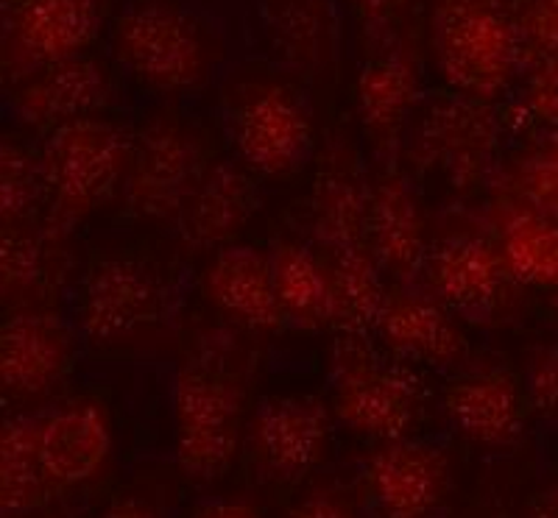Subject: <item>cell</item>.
<instances>
[{
	"instance_id": "cell-1",
	"label": "cell",
	"mask_w": 558,
	"mask_h": 518,
	"mask_svg": "<svg viewBox=\"0 0 558 518\" xmlns=\"http://www.w3.org/2000/svg\"><path fill=\"white\" fill-rule=\"evenodd\" d=\"M243 405V371L223 348H202L179 366L173 423L177 462L187 480L213 482L227 474L241 443Z\"/></svg>"
},
{
	"instance_id": "cell-2",
	"label": "cell",
	"mask_w": 558,
	"mask_h": 518,
	"mask_svg": "<svg viewBox=\"0 0 558 518\" xmlns=\"http://www.w3.org/2000/svg\"><path fill=\"white\" fill-rule=\"evenodd\" d=\"M132 153V134L101 118H82L45 134L37 153L45 178V226L64 237L107 203L126 184Z\"/></svg>"
},
{
	"instance_id": "cell-3",
	"label": "cell",
	"mask_w": 558,
	"mask_h": 518,
	"mask_svg": "<svg viewBox=\"0 0 558 518\" xmlns=\"http://www.w3.org/2000/svg\"><path fill=\"white\" fill-rule=\"evenodd\" d=\"M330 366L332 412L347 430L380 443L411 437L427 402L418 366L377 348L372 335L347 332L332 343Z\"/></svg>"
},
{
	"instance_id": "cell-4",
	"label": "cell",
	"mask_w": 558,
	"mask_h": 518,
	"mask_svg": "<svg viewBox=\"0 0 558 518\" xmlns=\"http://www.w3.org/2000/svg\"><path fill=\"white\" fill-rule=\"evenodd\" d=\"M438 70L452 92L495 101L522 59L517 26L500 9L445 0L433 23Z\"/></svg>"
},
{
	"instance_id": "cell-5",
	"label": "cell",
	"mask_w": 558,
	"mask_h": 518,
	"mask_svg": "<svg viewBox=\"0 0 558 518\" xmlns=\"http://www.w3.org/2000/svg\"><path fill=\"white\" fill-rule=\"evenodd\" d=\"M114 57L140 82L159 89H193L207 78L209 42L196 17L162 0L134 3L114 23Z\"/></svg>"
},
{
	"instance_id": "cell-6",
	"label": "cell",
	"mask_w": 558,
	"mask_h": 518,
	"mask_svg": "<svg viewBox=\"0 0 558 518\" xmlns=\"http://www.w3.org/2000/svg\"><path fill=\"white\" fill-rule=\"evenodd\" d=\"M209 164L202 137L191 126L157 118L134 137L123 184L126 209L140 221L173 226Z\"/></svg>"
},
{
	"instance_id": "cell-7",
	"label": "cell",
	"mask_w": 558,
	"mask_h": 518,
	"mask_svg": "<svg viewBox=\"0 0 558 518\" xmlns=\"http://www.w3.org/2000/svg\"><path fill=\"white\" fill-rule=\"evenodd\" d=\"M500 114L492 101L441 96L418 118L411 137V159L438 173L452 190L470 193L486 178L500 146Z\"/></svg>"
},
{
	"instance_id": "cell-8",
	"label": "cell",
	"mask_w": 558,
	"mask_h": 518,
	"mask_svg": "<svg viewBox=\"0 0 558 518\" xmlns=\"http://www.w3.org/2000/svg\"><path fill=\"white\" fill-rule=\"evenodd\" d=\"M229 132L243 164L260 176H293L313 151L311 118L279 84L248 87L232 107Z\"/></svg>"
},
{
	"instance_id": "cell-9",
	"label": "cell",
	"mask_w": 558,
	"mask_h": 518,
	"mask_svg": "<svg viewBox=\"0 0 558 518\" xmlns=\"http://www.w3.org/2000/svg\"><path fill=\"white\" fill-rule=\"evenodd\" d=\"M162 316V285L137 257H101L78 287L76 323L89 343H112L148 329Z\"/></svg>"
},
{
	"instance_id": "cell-10",
	"label": "cell",
	"mask_w": 558,
	"mask_h": 518,
	"mask_svg": "<svg viewBox=\"0 0 558 518\" xmlns=\"http://www.w3.org/2000/svg\"><path fill=\"white\" fill-rule=\"evenodd\" d=\"M363 482L383 518H430L450 488V460L433 443L397 437L368 455Z\"/></svg>"
},
{
	"instance_id": "cell-11",
	"label": "cell",
	"mask_w": 558,
	"mask_h": 518,
	"mask_svg": "<svg viewBox=\"0 0 558 518\" xmlns=\"http://www.w3.org/2000/svg\"><path fill=\"white\" fill-rule=\"evenodd\" d=\"M425 276L430 293L447 310L475 323H486L500 310L514 282L500 243L477 234L445 237L430 246Z\"/></svg>"
},
{
	"instance_id": "cell-12",
	"label": "cell",
	"mask_w": 558,
	"mask_h": 518,
	"mask_svg": "<svg viewBox=\"0 0 558 518\" xmlns=\"http://www.w3.org/2000/svg\"><path fill=\"white\" fill-rule=\"evenodd\" d=\"M386 351L413 366L450 368L466 360L470 343L458 329L452 310L433 293L393 285L388 291L375 335Z\"/></svg>"
},
{
	"instance_id": "cell-13",
	"label": "cell",
	"mask_w": 558,
	"mask_h": 518,
	"mask_svg": "<svg viewBox=\"0 0 558 518\" xmlns=\"http://www.w3.org/2000/svg\"><path fill=\"white\" fill-rule=\"evenodd\" d=\"M366 246L377 266L383 268L393 285L411 287L418 276H425L427 246L425 215L418 207L416 193L400 171L388 168L368 193Z\"/></svg>"
},
{
	"instance_id": "cell-14",
	"label": "cell",
	"mask_w": 558,
	"mask_h": 518,
	"mask_svg": "<svg viewBox=\"0 0 558 518\" xmlns=\"http://www.w3.org/2000/svg\"><path fill=\"white\" fill-rule=\"evenodd\" d=\"M260 209L252 173L235 162H213L179 212L177 237L184 251L207 254L232 246Z\"/></svg>"
},
{
	"instance_id": "cell-15",
	"label": "cell",
	"mask_w": 558,
	"mask_h": 518,
	"mask_svg": "<svg viewBox=\"0 0 558 518\" xmlns=\"http://www.w3.org/2000/svg\"><path fill=\"white\" fill-rule=\"evenodd\" d=\"M98 32V0H32L12 12L7 67L12 76H32L34 70L59 59L78 57Z\"/></svg>"
},
{
	"instance_id": "cell-16",
	"label": "cell",
	"mask_w": 558,
	"mask_h": 518,
	"mask_svg": "<svg viewBox=\"0 0 558 518\" xmlns=\"http://www.w3.org/2000/svg\"><path fill=\"white\" fill-rule=\"evenodd\" d=\"M527 398L506 368L466 371L445 387V412L463 437L508 449L525 430Z\"/></svg>"
},
{
	"instance_id": "cell-17",
	"label": "cell",
	"mask_w": 558,
	"mask_h": 518,
	"mask_svg": "<svg viewBox=\"0 0 558 518\" xmlns=\"http://www.w3.org/2000/svg\"><path fill=\"white\" fill-rule=\"evenodd\" d=\"M330 443V412L307 396H271L252 418V446L277 477H302L324 457Z\"/></svg>"
},
{
	"instance_id": "cell-18",
	"label": "cell",
	"mask_w": 558,
	"mask_h": 518,
	"mask_svg": "<svg viewBox=\"0 0 558 518\" xmlns=\"http://www.w3.org/2000/svg\"><path fill=\"white\" fill-rule=\"evenodd\" d=\"M73 360V332L48 310L14 312L0 329V382L17 396L51 391Z\"/></svg>"
},
{
	"instance_id": "cell-19",
	"label": "cell",
	"mask_w": 558,
	"mask_h": 518,
	"mask_svg": "<svg viewBox=\"0 0 558 518\" xmlns=\"http://www.w3.org/2000/svg\"><path fill=\"white\" fill-rule=\"evenodd\" d=\"M37 449L57 491L78 488L101 471L112 449V427L96 402H68L37 418Z\"/></svg>"
},
{
	"instance_id": "cell-20",
	"label": "cell",
	"mask_w": 558,
	"mask_h": 518,
	"mask_svg": "<svg viewBox=\"0 0 558 518\" xmlns=\"http://www.w3.org/2000/svg\"><path fill=\"white\" fill-rule=\"evenodd\" d=\"M202 287L204 296L241 326L260 332L288 326L274 282L271 254L260 248L232 243L216 251L202 273Z\"/></svg>"
},
{
	"instance_id": "cell-21",
	"label": "cell",
	"mask_w": 558,
	"mask_h": 518,
	"mask_svg": "<svg viewBox=\"0 0 558 518\" xmlns=\"http://www.w3.org/2000/svg\"><path fill=\"white\" fill-rule=\"evenodd\" d=\"M107 70L96 59L78 53V57L45 64L26 76V84L14 98V112L28 126L53 132L64 123L96 118V112L107 107Z\"/></svg>"
},
{
	"instance_id": "cell-22",
	"label": "cell",
	"mask_w": 558,
	"mask_h": 518,
	"mask_svg": "<svg viewBox=\"0 0 558 518\" xmlns=\"http://www.w3.org/2000/svg\"><path fill=\"white\" fill-rule=\"evenodd\" d=\"M368 193L355 151L349 143H332L322 157L311 187V226L327 254L366 246Z\"/></svg>"
},
{
	"instance_id": "cell-23",
	"label": "cell",
	"mask_w": 558,
	"mask_h": 518,
	"mask_svg": "<svg viewBox=\"0 0 558 518\" xmlns=\"http://www.w3.org/2000/svg\"><path fill=\"white\" fill-rule=\"evenodd\" d=\"M418 98V73L411 53L388 51L368 59L357 76L355 103L377 151H393Z\"/></svg>"
},
{
	"instance_id": "cell-24",
	"label": "cell",
	"mask_w": 558,
	"mask_h": 518,
	"mask_svg": "<svg viewBox=\"0 0 558 518\" xmlns=\"http://www.w3.org/2000/svg\"><path fill=\"white\" fill-rule=\"evenodd\" d=\"M274 282L288 323L302 329L332 326L336 323V298L327 262L307 246L293 240L274 243L271 251Z\"/></svg>"
},
{
	"instance_id": "cell-25",
	"label": "cell",
	"mask_w": 558,
	"mask_h": 518,
	"mask_svg": "<svg viewBox=\"0 0 558 518\" xmlns=\"http://www.w3.org/2000/svg\"><path fill=\"white\" fill-rule=\"evenodd\" d=\"M62 237L39 223H3L0 234V287L3 296H45L64 276Z\"/></svg>"
},
{
	"instance_id": "cell-26",
	"label": "cell",
	"mask_w": 558,
	"mask_h": 518,
	"mask_svg": "<svg viewBox=\"0 0 558 518\" xmlns=\"http://www.w3.org/2000/svg\"><path fill=\"white\" fill-rule=\"evenodd\" d=\"M53 482L45 474L37 449V418L3 421L0 432V513L20 518L43 510L51 502Z\"/></svg>"
},
{
	"instance_id": "cell-27",
	"label": "cell",
	"mask_w": 558,
	"mask_h": 518,
	"mask_svg": "<svg viewBox=\"0 0 558 518\" xmlns=\"http://www.w3.org/2000/svg\"><path fill=\"white\" fill-rule=\"evenodd\" d=\"M266 23L277 53L296 73H316L332 57L330 0H268Z\"/></svg>"
},
{
	"instance_id": "cell-28",
	"label": "cell",
	"mask_w": 558,
	"mask_h": 518,
	"mask_svg": "<svg viewBox=\"0 0 558 518\" xmlns=\"http://www.w3.org/2000/svg\"><path fill=\"white\" fill-rule=\"evenodd\" d=\"M336 298V332L347 335H375L388 291L386 273L377 266L368 246L343 248L327 259Z\"/></svg>"
},
{
	"instance_id": "cell-29",
	"label": "cell",
	"mask_w": 558,
	"mask_h": 518,
	"mask_svg": "<svg viewBox=\"0 0 558 518\" xmlns=\"http://www.w3.org/2000/svg\"><path fill=\"white\" fill-rule=\"evenodd\" d=\"M500 251L514 282L531 287H558V221L536 209H517L502 226Z\"/></svg>"
},
{
	"instance_id": "cell-30",
	"label": "cell",
	"mask_w": 558,
	"mask_h": 518,
	"mask_svg": "<svg viewBox=\"0 0 558 518\" xmlns=\"http://www.w3.org/2000/svg\"><path fill=\"white\" fill-rule=\"evenodd\" d=\"M45 203V178L39 157L3 139L0 146V215L3 223H28Z\"/></svg>"
},
{
	"instance_id": "cell-31",
	"label": "cell",
	"mask_w": 558,
	"mask_h": 518,
	"mask_svg": "<svg viewBox=\"0 0 558 518\" xmlns=\"http://www.w3.org/2000/svg\"><path fill=\"white\" fill-rule=\"evenodd\" d=\"M517 184L527 207L558 221V128L522 162Z\"/></svg>"
},
{
	"instance_id": "cell-32",
	"label": "cell",
	"mask_w": 558,
	"mask_h": 518,
	"mask_svg": "<svg viewBox=\"0 0 558 518\" xmlns=\"http://www.w3.org/2000/svg\"><path fill=\"white\" fill-rule=\"evenodd\" d=\"M527 407L545 421L558 423V346H539L525 371Z\"/></svg>"
},
{
	"instance_id": "cell-33",
	"label": "cell",
	"mask_w": 558,
	"mask_h": 518,
	"mask_svg": "<svg viewBox=\"0 0 558 518\" xmlns=\"http://www.w3.org/2000/svg\"><path fill=\"white\" fill-rule=\"evenodd\" d=\"M522 39V57L536 59L558 57V0H527L517 23Z\"/></svg>"
},
{
	"instance_id": "cell-34",
	"label": "cell",
	"mask_w": 558,
	"mask_h": 518,
	"mask_svg": "<svg viewBox=\"0 0 558 518\" xmlns=\"http://www.w3.org/2000/svg\"><path fill=\"white\" fill-rule=\"evenodd\" d=\"M522 109L542 126L558 128V57L536 59L522 89Z\"/></svg>"
},
{
	"instance_id": "cell-35",
	"label": "cell",
	"mask_w": 558,
	"mask_h": 518,
	"mask_svg": "<svg viewBox=\"0 0 558 518\" xmlns=\"http://www.w3.org/2000/svg\"><path fill=\"white\" fill-rule=\"evenodd\" d=\"M363 26L386 28L411 0H349Z\"/></svg>"
},
{
	"instance_id": "cell-36",
	"label": "cell",
	"mask_w": 558,
	"mask_h": 518,
	"mask_svg": "<svg viewBox=\"0 0 558 518\" xmlns=\"http://www.w3.org/2000/svg\"><path fill=\"white\" fill-rule=\"evenodd\" d=\"M291 518H357V516L349 510L343 502L332 499V496H311V499H305L296 510L291 513Z\"/></svg>"
},
{
	"instance_id": "cell-37",
	"label": "cell",
	"mask_w": 558,
	"mask_h": 518,
	"mask_svg": "<svg viewBox=\"0 0 558 518\" xmlns=\"http://www.w3.org/2000/svg\"><path fill=\"white\" fill-rule=\"evenodd\" d=\"M101 518H162L159 510L154 505H148L146 499H140V496H114L112 502L107 505V510L101 513Z\"/></svg>"
},
{
	"instance_id": "cell-38",
	"label": "cell",
	"mask_w": 558,
	"mask_h": 518,
	"mask_svg": "<svg viewBox=\"0 0 558 518\" xmlns=\"http://www.w3.org/2000/svg\"><path fill=\"white\" fill-rule=\"evenodd\" d=\"M193 518H263L257 507H252L248 502H235V499H216L207 502L196 510Z\"/></svg>"
},
{
	"instance_id": "cell-39",
	"label": "cell",
	"mask_w": 558,
	"mask_h": 518,
	"mask_svg": "<svg viewBox=\"0 0 558 518\" xmlns=\"http://www.w3.org/2000/svg\"><path fill=\"white\" fill-rule=\"evenodd\" d=\"M527 518H558V480H553L550 485L536 496Z\"/></svg>"
},
{
	"instance_id": "cell-40",
	"label": "cell",
	"mask_w": 558,
	"mask_h": 518,
	"mask_svg": "<svg viewBox=\"0 0 558 518\" xmlns=\"http://www.w3.org/2000/svg\"><path fill=\"white\" fill-rule=\"evenodd\" d=\"M450 3H472V7H492V9H500L506 0H450Z\"/></svg>"
},
{
	"instance_id": "cell-41",
	"label": "cell",
	"mask_w": 558,
	"mask_h": 518,
	"mask_svg": "<svg viewBox=\"0 0 558 518\" xmlns=\"http://www.w3.org/2000/svg\"><path fill=\"white\" fill-rule=\"evenodd\" d=\"M26 3H32V0H3V12L12 14V12H17L20 7H26Z\"/></svg>"
},
{
	"instance_id": "cell-42",
	"label": "cell",
	"mask_w": 558,
	"mask_h": 518,
	"mask_svg": "<svg viewBox=\"0 0 558 518\" xmlns=\"http://www.w3.org/2000/svg\"><path fill=\"white\" fill-rule=\"evenodd\" d=\"M550 307H553V312H556V318H558V287H553V291H550Z\"/></svg>"
},
{
	"instance_id": "cell-43",
	"label": "cell",
	"mask_w": 558,
	"mask_h": 518,
	"mask_svg": "<svg viewBox=\"0 0 558 518\" xmlns=\"http://www.w3.org/2000/svg\"><path fill=\"white\" fill-rule=\"evenodd\" d=\"M20 518H57V516H43V513H28V516H20Z\"/></svg>"
}]
</instances>
